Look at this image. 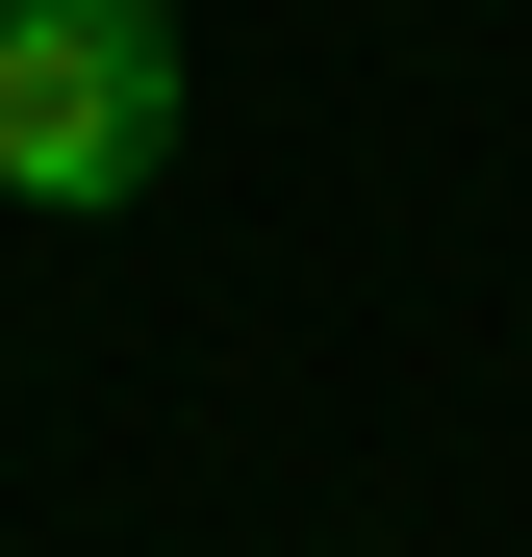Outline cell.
<instances>
[{
    "instance_id": "obj_1",
    "label": "cell",
    "mask_w": 532,
    "mask_h": 557,
    "mask_svg": "<svg viewBox=\"0 0 532 557\" xmlns=\"http://www.w3.org/2000/svg\"><path fill=\"white\" fill-rule=\"evenodd\" d=\"M177 177V0H0V203L102 228Z\"/></svg>"
}]
</instances>
